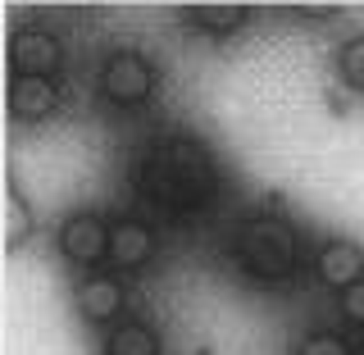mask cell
I'll use <instances>...</instances> for the list:
<instances>
[{"instance_id": "6da1fadb", "label": "cell", "mask_w": 364, "mask_h": 355, "mask_svg": "<svg viewBox=\"0 0 364 355\" xmlns=\"http://www.w3.org/2000/svg\"><path fill=\"white\" fill-rule=\"evenodd\" d=\"M232 255L250 278L282 282L287 273H296V265H301V237H296L282 219H273V214H255V219H246L237 228Z\"/></svg>"}, {"instance_id": "7a4b0ae2", "label": "cell", "mask_w": 364, "mask_h": 355, "mask_svg": "<svg viewBox=\"0 0 364 355\" xmlns=\"http://www.w3.org/2000/svg\"><path fill=\"white\" fill-rule=\"evenodd\" d=\"M159 155H164L168 174L178 178L182 196H187L191 205L210 201L214 191H219V169H214L210 151H205V146L196 142V137H168V142L159 146Z\"/></svg>"}, {"instance_id": "3957f363", "label": "cell", "mask_w": 364, "mask_h": 355, "mask_svg": "<svg viewBox=\"0 0 364 355\" xmlns=\"http://www.w3.org/2000/svg\"><path fill=\"white\" fill-rule=\"evenodd\" d=\"M159 87V68L136 51H114L100 68V91L109 105H141Z\"/></svg>"}, {"instance_id": "277c9868", "label": "cell", "mask_w": 364, "mask_h": 355, "mask_svg": "<svg viewBox=\"0 0 364 355\" xmlns=\"http://www.w3.org/2000/svg\"><path fill=\"white\" fill-rule=\"evenodd\" d=\"M109 233L114 228L100 214H68L60 223V255L73 269H96L100 260H109Z\"/></svg>"}, {"instance_id": "5b68a950", "label": "cell", "mask_w": 364, "mask_h": 355, "mask_svg": "<svg viewBox=\"0 0 364 355\" xmlns=\"http://www.w3.org/2000/svg\"><path fill=\"white\" fill-rule=\"evenodd\" d=\"M9 64H14V78H50L64 64V46L46 28H18L9 37Z\"/></svg>"}, {"instance_id": "8992f818", "label": "cell", "mask_w": 364, "mask_h": 355, "mask_svg": "<svg viewBox=\"0 0 364 355\" xmlns=\"http://www.w3.org/2000/svg\"><path fill=\"white\" fill-rule=\"evenodd\" d=\"M314 273L333 292H346V287H355V282H364V250L355 242H341V237H333V242L318 246Z\"/></svg>"}, {"instance_id": "52a82bcc", "label": "cell", "mask_w": 364, "mask_h": 355, "mask_svg": "<svg viewBox=\"0 0 364 355\" xmlns=\"http://www.w3.org/2000/svg\"><path fill=\"white\" fill-rule=\"evenodd\" d=\"M77 310H82V319L96 324V328H105V324L119 328V314H123L119 278H109V273H87V278L77 282Z\"/></svg>"}, {"instance_id": "ba28073f", "label": "cell", "mask_w": 364, "mask_h": 355, "mask_svg": "<svg viewBox=\"0 0 364 355\" xmlns=\"http://www.w3.org/2000/svg\"><path fill=\"white\" fill-rule=\"evenodd\" d=\"M60 110V87L55 78H14L9 83V114L23 123H37V119H50Z\"/></svg>"}, {"instance_id": "9c48e42d", "label": "cell", "mask_w": 364, "mask_h": 355, "mask_svg": "<svg viewBox=\"0 0 364 355\" xmlns=\"http://www.w3.org/2000/svg\"><path fill=\"white\" fill-rule=\"evenodd\" d=\"M151 255H155V233H151V228L136 223V219L114 223V233H109L114 269H141V265H151Z\"/></svg>"}, {"instance_id": "30bf717a", "label": "cell", "mask_w": 364, "mask_h": 355, "mask_svg": "<svg viewBox=\"0 0 364 355\" xmlns=\"http://www.w3.org/2000/svg\"><path fill=\"white\" fill-rule=\"evenodd\" d=\"M136 187H141V191H146V196H151V201L168 205V210H182V205H191L187 196H182L178 178L168 174L164 155H151V159H141V169H136Z\"/></svg>"}, {"instance_id": "8fae6325", "label": "cell", "mask_w": 364, "mask_h": 355, "mask_svg": "<svg viewBox=\"0 0 364 355\" xmlns=\"http://www.w3.org/2000/svg\"><path fill=\"white\" fill-rule=\"evenodd\" d=\"M105 355H159V333L151 324H136V319H128V324L109 328L105 346H100Z\"/></svg>"}, {"instance_id": "7c38bea8", "label": "cell", "mask_w": 364, "mask_h": 355, "mask_svg": "<svg viewBox=\"0 0 364 355\" xmlns=\"http://www.w3.org/2000/svg\"><path fill=\"white\" fill-rule=\"evenodd\" d=\"M182 18H187L191 28H200V32L223 37V32L242 28V23L250 18V9L246 5H187V9H182Z\"/></svg>"}, {"instance_id": "4fadbf2b", "label": "cell", "mask_w": 364, "mask_h": 355, "mask_svg": "<svg viewBox=\"0 0 364 355\" xmlns=\"http://www.w3.org/2000/svg\"><path fill=\"white\" fill-rule=\"evenodd\" d=\"M32 237V214H28V205H23V196L18 191H9L5 196V246L14 250V246H23Z\"/></svg>"}, {"instance_id": "5bb4252c", "label": "cell", "mask_w": 364, "mask_h": 355, "mask_svg": "<svg viewBox=\"0 0 364 355\" xmlns=\"http://www.w3.org/2000/svg\"><path fill=\"white\" fill-rule=\"evenodd\" d=\"M337 73H341V83H346V87L364 91V32H360V37H350L337 51Z\"/></svg>"}, {"instance_id": "9a60e30c", "label": "cell", "mask_w": 364, "mask_h": 355, "mask_svg": "<svg viewBox=\"0 0 364 355\" xmlns=\"http://www.w3.org/2000/svg\"><path fill=\"white\" fill-rule=\"evenodd\" d=\"M296 355H350V341L337 337V333H314L301 341V351Z\"/></svg>"}, {"instance_id": "2e32d148", "label": "cell", "mask_w": 364, "mask_h": 355, "mask_svg": "<svg viewBox=\"0 0 364 355\" xmlns=\"http://www.w3.org/2000/svg\"><path fill=\"white\" fill-rule=\"evenodd\" d=\"M341 314H346L355 328H364V282H355V287L341 292Z\"/></svg>"}]
</instances>
